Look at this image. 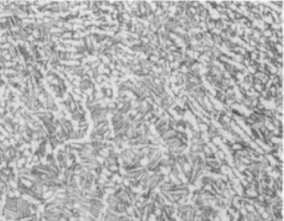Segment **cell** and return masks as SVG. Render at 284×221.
Segmentation results:
<instances>
[{
    "mask_svg": "<svg viewBox=\"0 0 284 221\" xmlns=\"http://www.w3.org/2000/svg\"><path fill=\"white\" fill-rule=\"evenodd\" d=\"M124 120V116L122 114H116V115H113L111 121H112V125L113 127L116 126L117 124H119L120 122H122Z\"/></svg>",
    "mask_w": 284,
    "mask_h": 221,
    "instance_id": "obj_2",
    "label": "cell"
},
{
    "mask_svg": "<svg viewBox=\"0 0 284 221\" xmlns=\"http://www.w3.org/2000/svg\"><path fill=\"white\" fill-rule=\"evenodd\" d=\"M253 78H254V76H253L252 74L246 73V74H244V76H243V83H246V84L252 85V84H253Z\"/></svg>",
    "mask_w": 284,
    "mask_h": 221,
    "instance_id": "obj_3",
    "label": "cell"
},
{
    "mask_svg": "<svg viewBox=\"0 0 284 221\" xmlns=\"http://www.w3.org/2000/svg\"><path fill=\"white\" fill-rule=\"evenodd\" d=\"M200 5H201V1H191V7L198 8Z\"/></svg>",
    "mask_w": 284,
    "mask_h": 221,
    "instance_id": "obj_6",
    "label": "cell"
},
{
    "mask_svg": "<svg viewBox=\"0 0 284 221\" xmlns=\"http://www.w3.org/2000/svg\"><path fill=\"white\" fill-rule=\"evenodd\" d=\"M73 90L76 91V93H78V95H81V91L80 90V88H74Z\"/></svg>",
    "mask_w": 284,
    "mask_h": 221,
    "instance_id": "obj_7",
    "label": "cell"
},
{
    "mask_svg": "<svg viewBox=\"0 0 284 221\" xmlns=\"http://www.w3.org/2000/svg\"><path fill=\"white\" fill-rule=\"evenodd\" d=\"M187 10L189 11V13H190L191 15H193V16L197 14V8H194V7H191V6H190V7L188 8V9H187Z\"/></svg>",
    "mask_w": 284,
    "mask_h": 221,
    "instance_id": "obj_5",
    "label": "cell"
},
{
    "mask_svg": "<svg viewBox=\"0 0 284 221\" xmlns=\"http://www.w3.org/2000/svg\"><path fill=\"white\" fill-rule=\"evenodd\" d=\"M215 98L221 103L222 105L225 104V99H226V96H225V93L221 90H216L215 89Z\"/></svg>",
    "mask_w": 284,
    "mask_h": 221,
    "instance_id": "obj_1",
    "label": "cell"
},
{
    "mask_svg": "<svg viewBox=\"0 0 284 221\" xmlns=\"http://www.w3.org/2000/svg\"><path fill=\"white\" fill-rule=\"evenodd\" d=\"M243 28H244L245 30H246V29H249V30H250V29L254 27V22L250 21V20H247V21H246L244 24H243Z\"/></svg>",
    "mask_w": 284,
    "mask_h": 221,
    "instance_id": "obj_4",
    "label": "cell"
}]
</instances>
